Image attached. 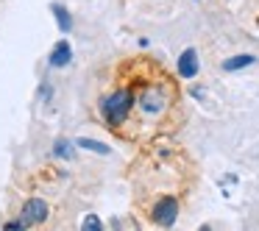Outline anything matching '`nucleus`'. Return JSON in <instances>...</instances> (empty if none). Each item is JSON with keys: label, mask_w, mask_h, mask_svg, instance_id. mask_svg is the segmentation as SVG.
Segmentation results:
<instances>
[{"label": "nucleus", "mask_w": 259, "mask_h": 231, "mask_svg": "<svg viewBox=\"0 0 259 231\" xmlns=\"http://www.w3.org/2000/svg\"><path fill=\"white\" fill-rule=\"evenodd\" d=\"M73 153H75V148H73V142H67V140H59L56 145H53V156H59V159H73Z\"/></svg>", "instance_id": "obj_9"}, {"label": "nucleus", "mask_w": 259, "mask_h": 231, "mask_svg": "<svg viewBox=\"0 0 259 231\" xmlns=\"http://www.w3.org/2000/svg\"><path fill=\"white\" fill-rule=\"evenodd\" d=\"M48 217V203L42 201V198H31V201L23 203V220L25 223H42V220Z\"/></svg>", "instance_id": "obj_3"}, {"label": "nucleus", "mask_w": 259, "mask_h": 231, "mask_svg": "<svg viewBox=\"0 0 259 231\" xmlns=\"http://www.w3.org/2000/svg\"><path fill=\"white\" fill-rule=\"evenodd\" d=\"M179 75L181 78H195L198 75V53L195 48H187L179 56Z\"/></svg>", "instance_id": "obj_4"}, {"label": "nucleus", "mask_w": 259, "mask_h": 231, "mask_svg": "<svg viewBox=\"0 0 259 231\" xmlns=\"http://www.w3.org/2000/svg\"><path fill=\"white\" fill-rule=\"evenodd\" d=\"M75 145H78V148H84V151H95V153H101V156H106V153H109V148L103 145V142L87 140V136H84V140H78V142H75Z\"/></svg>", "instance_id": "obj_10"}, {"label": "nucleus", "mask_w": 259, "mask_h": 231, "mask_svg": "<svg viewBox=\"0 0 259 231\" xmlns=\"http://www.w3.org/2000/svg\"><path fill=\"white\" fill-rule=\"evenodd\" d=\"M140 109H142V112H148V114H159V112L164 109V98H162V92L148 89L145 95H142V101H140Z\"/></svg>", "instance_id": "obj_6"}, {"label": "nucleus", "mask_w": 259, "mask_h": 231, "mask_svg": "<svg viewBox=\"0 0 259 231\" xmlns=\"http://www.w3.org/2000/svg\"><path fill=\"white\" fill-rule=\"evenodd\" d=\"M131 106H134V95L128 89H120V92H112L109 98H103L101 109H103V117H106L109 125H120V123H125Z\"/></svg>", "instance_id": "obj_1"}, {"label": "nucleus", "mask_w": 259, "mask_h": 231, "mask_svg": "<svg viewBox=\"0 0 259 231\" xmlns=\"http://www.w3.org/2000/svg\"><path fill=\"white\" fill-rule=\"evenodd\" d=\"M256 62V56H251V53H240V56H231L223 62V70H229V73H234V70H242L248 67V64Z\"/></svg>", "instance_id": "obj_7"}, {"label": "nucleus", "mask_w": 259, "mask_h": 231, "mask_svg": "<svg viewBox=\"0 0 259 231\" xmlns=\"http://www.w3.org/2000/svg\"><path fill=\"white\" fill-rule=\"evenodd\" d=\"M70 59H73V48H70L67 39H62L53 45L51 56H48V64L51 67H64V64H70Z\"/></svg>", "instance_id": "obj_5"}, {"label": "nucleus", "mask_w": 259, "mask_h": 231, "mask_svg": "<svg viewBox=\"0 0 259 231\" xmlns=\"http://www.w3.org/2000/svg\"><path fill=\"white\" fill-rule=\"evenodd\" d=\"M176 217H179V201H176V198L167 195L153 206V220H156L159 225H173Z\"/></svg>", "instance_id": "obj_2"}, {"label": "nucleus", "mask_w": 259, "mask_h": 231, "mask_svg": "<svg viewBox=\"0 0 259 231\" xmlns=\"http://www.w3.org/2000/svg\"><path fill=\"white\" fill-rule=\"evenodd\" d=\"M81 228H84V231H90V228H103V223H101V217H95V214H87V217L84 220H81Z\"/></svg>", "instance_id": "obj_11"}, {"label": "nucleus", "mask_w": 259, "mask_h": 231, "mask_svg": "<svg viewBox=\"0 0 259 231\" xmlns=\"http://www.w3.org/2000/svg\"><path fill=\"white\" fill-rule=\"evenodd\" d=\"M53 14H56V23H59V31L62 34H70V28H73V17H70V12L64 6H59V3H53Z\"/></svg>", "instance_id": "obj_8"}]
</instances>
